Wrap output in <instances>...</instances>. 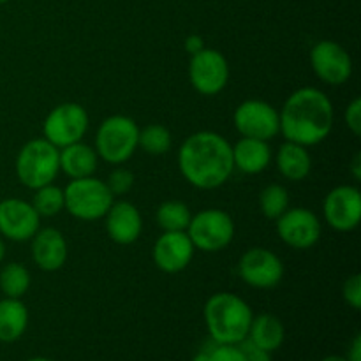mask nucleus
Segmentation results:
<instances>
[{
	"label": "nucleus",
	"instance_id": "obj_1",
	"mask_svg": "<svg viewBox=\"0 0 361 361\" xmlns=\"http://www.w3.org/2000/svg\"><path fill=\"white\" fill-rule=\"evenodd\" d=\"M178 168L196 189H217L228 182L235 169L231 143L214 130L190 134L180 147Z\"/></svg>",
	"mask_w": 361,
	"mask_h": 361
},
{
	"label": "nucleus",
	"instance_id": "obj_2",
	"mask_svg": "<svg viewBox=\"0 0 361 361\" xmlns=\"http://www.w3.org/2000/svg\"><path fill=\"white\" fill-rule=\"evenodd\" d=\"M279 120L286 141L314 147L326 140L334 129V104L319 88L303 87L286 99Z\"/></svg>",
	"mask_w": 361,
	"mask_h": 361
},
{
	"label": "nucleus",
	"instance_id": "obj_3",
	"mask_svg": "<svg viewBox=\"0 0 361 361\" xmlns=\"http://www.w3.org/2000/svg\"><path fill=\"white\" fill-rule=\"evenodd\" d=\"M203 314L210 338L217 344H238L247 338L254 317L249 303L233 293L212 295Z\"/></svg>",
	"mask_w": 361,
	"mask_h": 361
},
{
	"label": "nucleus",
	"instance_id": "obj_4",
	"mask_svg": "<svg viewBox=\"0 0 361 361\" xmlns=\"http://www.w3.org/2000/svg\"><path fill=\"white\" fill-rule=\"evenodd\" d=\"M59 171L60 150L44 137L25 143L16 157L18 180L32 190L53 183Z\"/></svg>",
	"mask_w": 361,
	"mask_h": 361
},
{
	"label": "nucleus",
	"instance_id": "obj_5",
	"mask_svg": "<svg viewBox=\"0 0 361 361\" xmlns=\"http://www.w3.org/2000/svg\"><path fill=\"white\" fill-rule=\"evenodd\" d=\"M140 141V127L126 115H113L99 126L95 152L108 164L120 166L134 155Z\"/></svg>",
	"mask_w": 361,
	"mask_h": 361
},
{
	"label": "nucleus",
	"instance_id": "obj_6",
	"mask_svg": "<svg viewBox=\"0 0 361 361\" xmlns=\"http://www.w3.org/2000/svg\"><path fill=\"white\" fill-rule=\"evenodd\" d=\"M113 194L109 192L104 180L85 176L71 180L63 189L66 210L80 221H97L104 219L113 204Z\"/></svg>",
	"mask_w": 361,
	"mask_h": 361
},
{
	"label": "nucleus",
	"instance_id": "obj_7",
	"mask_svg": "<svg viewBox=\"0 0 361 361\" xmlns=\"http://www.w3.org/2000/svg\"><path fill=\"white\" fill-rule=\"evenodd\" d=\"M185 233L194 249L203 252H219L235 238V222L228 212L221 208H207L192 215Z\"/></svg>",
	"mask_w": 361,
	"mask_h": 361
},
{
	"label": "nucleus",
	"instance_id": "obj_8",
	"mask_svg": "<svg viewBox=\"0 0 361 361\" xmlns=\"http://www.w3.org/2000/svg\"><path fill=\"white\" fill-rule=\"evenodd\" d=\"M87 130L88 113L83 106L76 102H63L53 108L42 126L44 140L55 145L59 150L83 140Z\"/></svg>",
	"mask_w": 361,
	"mask_h": 361
},
{
	"label": "nucleus",
	"instance_id": "obj_9",
	"mask_svg": "<svg viewBox=\"0 0 361 361\" xmlns=\"http://www.w3.org/2000/svg\"><path fill=\"white\" fill-rule=\"evenodd\" d=\"M189 80L194 90L201 95H217L226 88L229 81V66L221 51L212 48L201 49L190 56Z\"/></svg>",
	"mask_w": 361,
	"mask_h": 361
},
{
	"label": "nucleus",
	"instance_id": "obj_10",
	"mask_svg": "<svg viewBox=\"0 0 361 361\" xmlns=\"http://www.w3.org/2000/svg\"><path fill=\"white\" fill-rule=\"evenodd\" d=\"M235 127L243 137H254V140L270 141L281 133V120L279 111L268 102L259 99H249L243 101L235 109Z\"/></svg>",
	"mask_w": 361,
	"mask_h": 361
},
{
	"label": "nucleus",
	"instance_id": "obj_11",
	"mask_svg": "<svg viewBox=\"0 0 361 361\" xmlns=\"http://www.w3.org/2000/svg\"><path fill=\"white\" fill-rule=\"evenodd\" d=\"M277 235L282 242L296 250H307L321 238L319 217L309 208H288L277 219Z\"/></svg>",
	"mask_w": 361,
	"mask_h": 361
},
{
	"label": "nucleus",
	"instance_id": "obj_12",
	"mask_svg": "<svg viewBox=\"0 0 361 361\" xmlns=\"http://www.w3.org/2000/svg\"><path fill=\"white\" fill-rule=\"evenodd\" d=\"M238 274L250 288L271 289L281 284L284 277V264L271 250L254 247L240 257Z\"/></svg>",
	"mask_w": 361,
	"mask_h": 361
},
{
	"label": "nucleus",
	"instance_id": "obj_13",
	"mask_svg": "<svg viewBox=\"0 0 361 361\" xmlns=\"http://www.w3.org/2000/svg\"><path fill=\"white\" fill-rule=\"evenodd\" d=\"M310 63L323 83L338 87L348 83L353 74V59L338 42L319 41L310 51Z\"/></svg>",
	"mask_w": 361,
	"mask_h": 361
},
{
	"label": "nucleus",
	"instance_id": "obj_14",
	"mask_svg": "<svg viewBox=\"0 0 361 361\" xmlns=\"http://www.w3.org/2000/svg\"><path fill=\"white\" fill-rule=\"evenodd\" d=\"M324 221L337 231H353L361 221V194L353 185H338L326 194L323 203Z\"/></svg>",
	"mask_w": 361,
	"mask_h": 361
},
{
	"label": "nucleus",
	"instance_id": "obj_15",
	"mask_svg": "<svg viewBox=\"0 0 361 361\" xmlns=\"http://www.w3.org/2000/svg\"><path fill=\"white\" fill-rule=\"evenodd\" d=\"M41 217L32 207L18 197L0 201V235L13 242H27L39 231Z\"/></svg>",
	"mask_w": 361,
	"mask_h": 361
},
{
	"label": "nucleus",
	"instance_id": "obj_16",
	"mask_svg": "<svg viewBox=\"0 0 361 361\" xmlns=\"http://www.w3.org/2000/svg\"><path fill=\"white\" fill-rule=\"evenodd\" d=\"M194 250L185 231H164L154 245V263L166 274H178L189 267Z\"/></svg>",
	"mask_w": 361,
	"mask_h": 361
},
{
	"label": "nucleus",
	"instance_id": "obj_17",
	"mask_svg": "<svg viewBox=\"0 0 361 361\" xmlns=\"http://www.w3.org/2000/svg\"><path fill=\"white\" fill-rule=\"evenodd\" d=\"M106 219L108 236L118 245H130L140 238L143 231V219L140 210L129 201H113Z\"/></svg>",
	"mask_w": 361,
	"mask_h": 361
},
{
	"label": "nucleus",
	"instance_id": "obj_18",
	"mask_svg": "<svg viewBox=\"0 0 361 361\" xmlns=\"http://www.w3.org/2000/svg\"><path fill=\"white\" fill-rule=\"evenodd\" d=\"M32 259L41 270L56 271L67 261V242L55 228L39 229L32 236Z\"/></svg>",
	"mask_w": 361,
	"mask_h": 361
},
{
	"label": "nucleus",
	"instance_id": "obj_19",
	"mask_svg": "<svg viewBox=\"0 0 361 361\" xmlns=\"http://www.w3.org/2000/svg\"><path fill=\"white\" fill-rule=\"evenodd\" d=\"M233 162L235 168L247 175H257L264 171L271 162V150L268 141L242 137L233 147Z\"/></svg>",
	"mask_w": 361,
	"mask_h": 361
},
{
	"label": "nucleus",
	"instance_id": "obj_20",
	"mask_svg": "<svg viewBox=\"0 0 361 361\" xmlns=\"http://www.w3.org/2000/svg\"><path fill=\"white\" fill-rule=\"evenodd\" d=\"M97 152L83 141L60 148V171L66 173L71 180L94 176L97 169Z\"/></svg>",
	"mask_w": 361,
	"mask_h": 361
},
{
	"label": "nucleus",
	"instance_id": "obj_21",
	"mask_svg": "<svg viewBox=\"0 0 361 361\" xmlns=\"http://www.w3.org/2000/svg\"><path fill=\"white\" fill-rule=\"evenodd\" d=\"M277 168L284 178L291 180V182H300L309 176L310 169H312V159L307 152V147L286 141L279 148Z\"/></svg>",
	"mask_w": 361,
	"mask_h": 361
},
{
	"label": "nucleus",
	"instance_id": "obj_22",
	"mask_svg": "<svg viewBox=\"0 0 361 361\" xmlns=\"http://www.w3.org/2000/svg\"><path fill=\"white\" fill-rule=\"evenodd\" d=\"M28 326V310L18 298L0 300V342L11 344L23 337Z\"/></svg>",
	"mask_w": 361,
	"mask_h": 361
},
{
	"label": "nucleus",
	"instance_id": "obj_23",
	"mask_svg": "<svg viewBox=\"0 0 361 361\" xmlns=\"http://www.w3.org/2000/svg\"><path fill=\"white\" fill-rule=\"evenodd\" d=\"M284 324L274 314H261V316L252 317L249 335H247V338H250L254 344L259 345L268 353L277 351L282 342H284Z\"/></svg>",
	"mask_w": 361,
	"mask_h": 361
},
{
	"label": "nucleus",
	"instance_id": "obj_24",
	"mask_svg": "<svg viewBox=\"0 0 361 361\" xmlns=\"http://www.w3.org/2000/svg\"><path fill=\"white\" fill-rule=\"evenodd\" d=\"M157 224L162 231H185L192 214L182 201H164L157 208Z\"/></svg>",
	"mask_w": 361,
	"mask_h": 361
},
{
	"label": "nucleus",
	"instance_id": "obj_25",
	"mask_svg": "<svg viewBox=\"0 0 361 361\" xmlns=\"http://www.w3.org/2000/svg\"><path fill=\"white\" fill-rule=\"evenodd\" d=\"M30 288V274L20 263H9L0 270V291L6 298L20 300Z\"/></svg>",
	"mask_w": 361,
	"mask_h": 361
},
{
	"label": "nucleus",
	"instance_id": "obj_26",
	"mask_svg": "<svg viewBox=\"0 0 361 361\" xmlns=\"http://www.w3.org/2000/svg\"><path fill=\"white\" fill-rule=\"evenodd\" d=\"M259 208L264 217L277 221L289 208V194L286 187L279 183H270L264 187L259 194Z\"/></svg>",
	"mask_w": 361,
	"mask_h": 361
},
{
	"label": "nucleus",
	"instance_id": "obj_27",
	"mask_svg": "<svg viewBox=\"0 0 361 361\" xmlns=\"http://www.w3.org/2000/svg\"><path fill=\"white\" fill-rule=\"evenodd\" d=\"M32 207L35 208L39 217H53V215L60 214L66 207L63 190L60 187L53 185V183L39 187V189H35Z\"/></svg>",
	"mask_w": 361,
	"mask_h": 361
},
{
	"label": "nucleus",
	"instance_id": "obj_28",
	"mask_svg": "<svg viewBox=\"0 0 361 361\" xmlns=\"http://www.w3.org/2000/svg\"><path fill=\"white\" fill-rule=\"evenodd\" d=\"M171 145V134H169V130L166 129L164 126L152 123V126H147L145 129H140V141H137V147L143 148L147 154L164 155L168 154Z\"/></svg>",
	"mask_w": 361,
	"mask_h": 361
},
{
	"label": "nucleus",
	"instance_id": "obj_29",
	"mask_svg": "<svg viewBox=\"0 0 361 361\" xmlns=\"http://www.w3.org/2000/svg\"><path fill=\"white\" fill-rule=\"evenodd\" d=\"M106 185H108L109 192H111L113 196H122V194H127L134 187L133 171L118 166V168H115L111 173H109Z\"/></svg>",
	"mask_w": 361,
	"mask_h": 361
},
{
	"label": "nucleus",
	"instance_id": "obj_30",
	"mask_svg": "<svg viewBox=\"0 0 361 361\" xmlns=\"http://www.w3.org/2000/svg\"><path fill=\"white\" fill-rule=\"evenodd\" d=\"M342 296H344L345 303L353 307L355 310L361 309V275L355 274L344 282L342 288Z\"/></svg>",
	"mask_w": 361,
	"mask_h": 361
},
{
	"label": "nucleus",
	"instance_id": "obj_31",
	"mask_svg": "<svg viewBox=\"0 0 361 361\" xmlns=\"http://www.w3.org/2000/svg\"><path fill=\"white\" fill-rule=\"evenodd\" d=\"M210 361H247L238 344H215L210 351Z\"/></svg>",
	"mask_w": 361,
	"mask_h": 361
},
{
	"label": "nucleus",
	"instance_id": "obj_32",
	"mask_svg": "<svg viewBox=\"0 0 361 361\" xmlns=\"http://www.w3.org/2000/svg\"><path fill=\"white\" fill-rule=\"evenodd\" d=\"M238 348L242 349L247 361H271V353L264 351L263 348L254 344L250 338H243L242 342H238Z\"/></svg>",
	"mask_w": 361,
	"mask_h": 361
},
{
	"label": "nucleus",
	"instance_id": "obj_33",
	"mask_svg": "<svg viewBox=\"0 0 361 361\" xmlns=\"http://www.w3.org/2000/svg\"><path fill=\"white\" fill-rule=\"evenodd\" d=\"M345 123L355 136H361V99H353L345 109Z\"/></svg>",
	"mask_w": 361,
	"mask_h": 361
},
{
	"label": "nucleus",
	"instance_id": "obj_34",
	"mask_svg": "<svg viewBox=\"0 0 361 361\" xmlns=\"http://www.w3.org/2000/svg\"><path fill=\"white\" fill-rule=\"evenodd\" d=\"M204 48H207V46H204V41L201 35L192 34L185 39V51L189 53L190 56L196 55V53H200L201 49H204Z\"/></svg>",
	"mask_w": 361,
	"mask_h": 361
},
{
	"label": "nucleus",
	"instance_id": "obj_35",
	"mask_svg": "<svg viewBox=\"0 0 361 361\" xmlns=\"http://www.w3.org/2000/svg\"><path fill=\"white\" fill-rule=\"evenodd\" d=\"M349 361H361V335H356L351 342V348H349Z\"/></svg>",
	"mask_w": 361,
	"mask_h": 361
},
{
	"label": "nucleus",
	"instance_id": "obj_36",
	"mask_svg": "<svg viewBox=\"0 0 361 361\" xmlns=\"http://www.w3.org/2000/svg\"><path fill=\"white\" fill-rule=\"evenodd\" d=\"M215 344H217V342H214V341H210V344H208V345L204 344L203 348H201L200 351L194 355L192 361H210V351H212V348H214Z\"/></svg>",
	"mask_w": 361,
	"mask_h": 361
},
{
	"label": "nucleus",
	"instance_id": "obj_37",
	"mask_svg": "<svg viewBox=\"0 0 361 361\" xmlns=\"http://www.w3.org/2000/svg\"><path fill=\"white\" fill-rule=\"evenodd\" d=\"M351 173L353 176H355V180H361V154H356L355 157H353V162H351Z\"/></svg>",
	"mask_w": 361,
	"mask_h": 361
},
{
	"label": "nucleus",
	"instance_id": "obj_38",
	"mask_svg": "<svg viewBox=\"0 0 361 361\" xmlns=\"http://www.w3.org/2000/svg\"><path fill=\"white\" fill-rule=\"evenodd\" d=\"M321 361H349V360H348V358H344V356L331 355V356H326V358H323Z\"/></svg>",
	"mask_w": 361,
	"mask_h": 361
},
{
	"label": "nucleus",
	"instance_id": "obj_39",
	"mask_svg": "<svg viewBox=\"0 0 361 361\" xmlns=\"http://www.w3.org/2000/svg\"><path fill=\"white\" fill-rule=\"evenodd\" d=\"M4 257H6V243H4V240L0 238V263L4 261Z\"/></svg>",
	"mask_w": 361,
	"mask_h": 361
},
{
	"label": "nucleus",
	"instance_id": "obj_40",
	"mask_svg": "<svg viewBox=\"0 0 361 361\" xmlns=\"http://www.w3.org/2000/svg\"><path fill=\"white\" fill-rule=\"evenodd\" d=\"M27 361H51L49 358H42V356H35V358H30V360H27Z\"/></svg>",
	"mask_w": 361,
	"mask_h": 361
},
{
	"label": "nucleus",
	"instance_id": "obj_41",
	"mask_svg": "<svg viewBox=\"0 0 361 361\" xmlns=\"http://www.w3.org/2000/svg\"><path fill=\"white\" fill-rule=\"evenodd\" d=\"M4 2H7V0H0V4H4Z\"/></svg>",
	"mask_w": 361,
	"mask_h": 361
}]
</instances>
